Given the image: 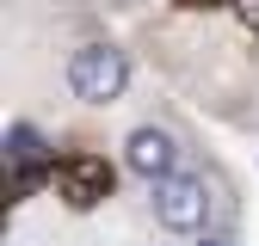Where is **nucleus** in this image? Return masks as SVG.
Here are the masks:
<instances>
[{"label": "nucleus", "instance_id": "obj_1", "mask_svg": "<svg viewBox=\"0 0 259 246\" xmlns=\"http://www.w3.org/2000/svg\"><path fill=\"white\" fill-rule=\"evenodd\" d=\"M62 74H68V92L80 105H117L130 92V55L117 43H80Z\"/></svg>", "mask_w": 259, "mask_h": 246}, {"label": "nucleus", "instance_id": "obj_2", "mask_svg": "<svg viewBox=\"0 0 259 246\" xmlns=\"http://www.w3.org/2000/svg\"><path fill=\"white\" fill-rule=\"evenodd\" d=\"M148 209H154V222L167 228V234H204L210 228V184L198 172H173V178H160L148 184Z\"/></svg>", "mask_w": 259, "mask_h": 246}, {"label": "nucleus", "instance_id": "obj_3", "mask_svg": "<svg viewBox=\"0 0 259 246\" xmlns=\"http://www.w3.org/2000/svg\"><path fill=\"white\" fill-rule=\"evenodd\" d=\"M111 184H117V172H111L105 154H68V160H56V191H62L68 209H99L111 197Z\"/></svg>", "mask_w": 259, "mask_h": 246}, {"label": "nucleus", "instance_id": "obj_4", "mask_svg": "<svg viewBox=\"0 0 259 246\" xmlns=\"http://www.w3.org/2000/svg\"><path fill=\"white\" fill-rule=\"evenodd\" d=\"M123 166L136 178H148V184L173 178L179 172V136L167 130V123H136V130L123 136Z\"/></svg>", "mask_w": 259, "mask_h": 246}, {"label": "nucleus", "instance_id": "obj_5", "mask_svg": "<svg viewBox=\"0 0 259 246\" xmlns=\"http://www.w3.org/2000/svg\"><path fill=\"white\" fill-rule=\"evenodd\" d=\"M31 160H56L50 154V136L37 130V123H7V166H31Z\"/></svg>", "mask_w": 259, "mask_h": 246}, {"label": "nucleus", "instance_id": "obj_6", "mask_svg": "<svg viewBox=\"0 0 259 246\" xmlns=\"http://www.w3.org/2000/svg\"><path fill=\"white\" fill-rule=\"evenodd\" d=\"M229 13L241 19V31H253V37H259V0H229Z\"/></svg>", "mask_w": 259, "mask_h": 246}, {"label": "nucleus", "instance_id": "obj_7", "mask_svg": "<svg viewBox=\"0 0 259 246\" xmlns=\"http://www.w3.org/2000/svg\"><path fill=\"white\" fill-rule=\"evenodd\" d=\"M198 246H235V240H222V234H198Z\"/></svg>", "mask_w": 259, "mask_h": 246}]
</instances>
